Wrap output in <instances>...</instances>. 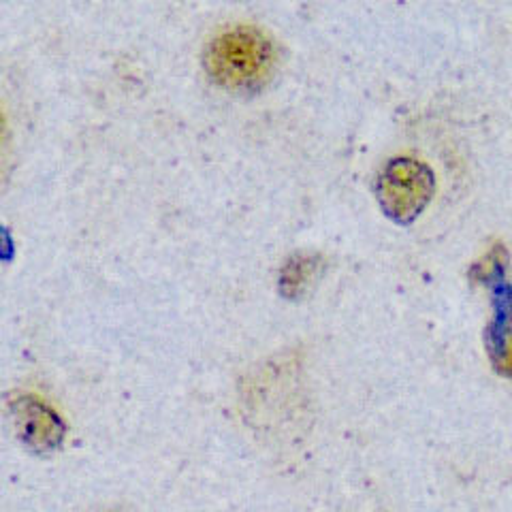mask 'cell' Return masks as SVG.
Returning a JSON list of instances; mask_svg holds the SVG:
<instances>
[{
	"label": "cell",
	"mask_w": 512,
	"mask_h": 512,
	"mask_svg": "<svg viewBox=\"0 0 512 512\" xmlns=\"http://www.w3.org/2000/svg\"><path fill=\"white\" fill-rule=\"evenodd\" d=\"M274 45L254 28L222 32L205 50V71L218 86L244 92L261 88L274 71Z\"/></svg>",
	"instance_id": "6da1fadb"
},
{
	"label": "cell",
	"mask_w": 512,
	"mask_h": 512,
	"mask_svg": "<svg viewBox=\"0 0 512 512\" xmlns=\"http://www.w3.org/2000/svg\"><path fill=\"white\" fill-rule=\"evenodd\" d=\"M474 278L491 288L493 320L487 327V352L495 372L512 378V282L508 280V254L493 248L483 263L474 267Z\"/></svg>",
	"instance_id": "7a4b0ae2"
},
{
	"label": "cell",
	"mask_w": 512,
	"mask_h": 512,
	"mask_svg": "<svg viewBox=\"0 0 512 512\" xmlns=\"http://www.w3.org/2000/svg\"><path fill=\"white\" fill-rule=\"evenodd\" d=\"M434 190V173L412 158L391 160L380 173L376 188L382 212L399 224H410L419 216L431 201Z\"/></svg>",
	"instance_id": "3957f363"
},
{
	"label": "cell",
	"mask_w": 512,
	"mask_h": 512,
	"mask_svg": "<svg viewBox=\"0 0 512 512\" xmlns=\"http://www.w3.org/2000/svg\"><path fill=\"white\" fill-rule=\"evenodd\" d=\"M11 408L15 425H18V436L32 453L50 455L62 444L67 427L54 408L41 402L39 397L20 395Z\"/></svg>",
	"instance_id": "277c9868"
},
{
	"label": "cell",
	"mask_w": 512,
	"mask_h": 512,
	"mask_svg": "<svg viewBox=\"0 0 512 512\" xmlns=\"http://www.w3.org/2000/svg\"><path fill=\"white\" fill-rule=\"evenodd\" d=\"M310 271H312V265L308 259L288 263V267L282 274V286L286 288V293L288 295L299 293V288L306 286V282L310 280Z\"/></svg>",
	"instance_id": "5b68a950"
}]
</instances>
